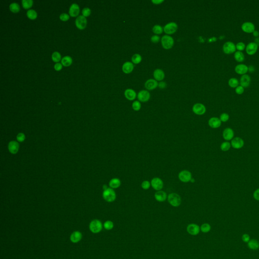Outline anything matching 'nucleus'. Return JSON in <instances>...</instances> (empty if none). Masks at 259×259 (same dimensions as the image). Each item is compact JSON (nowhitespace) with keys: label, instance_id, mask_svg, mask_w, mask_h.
I'll return each instance as SVG.
<instances>
[{"label":"nucleus","instance_id":"473e14b6","mask_svg":"<svg viewBox=\"0 0 259 259\" xmlns=\"http://www.w3.org/2000/svg\"><path fill=\"white\" fill-rule=\"evenodd\" d=\"M153 33L155 34L156 35H158L162 34L164 31V28H162L160 25H154L152 27Z\"/></svg>","mask_w":259,"mask_h":259},{"label":"nucleus","instance_id":"aec40b11","mask_svg":"<svg viewBox=\"0 0 259 259\" xmlns=\"http://www.w3.org/2000/svg\"><path fill=\"white\" fill-rule=\"evenodd\" d=\"M134 69V64L132 62L130 61L125 62L122 66V71L126 74L131 73L133 71Z\"/></svg>","mask_w":259,"mask_h":259},{"label":"nucleus","instance_id":"4468645a","mask_svg":"<svg viewBox=\"0 0 259 259\" xmlns=\"http://www.w3.org/2000/svg\"><path fill=\"white\" fill-rule=\"evenodd\" d=\"M87 24V20L84 16H78L75 20V25L78 29H85Z\"/></svg>","mask_w":259,"mask_h":259},{"label":"nucleus","instance_id":"c85d7f7f","mask_svg":"<svg viewBox=\"0 0 259 259\" xmlns=\"http://www.w3.org/2000/svg\"><path fill=\"white\" fill-rule=\"evenodd\" d=\"M109 185L111 188L117 189L120 187L121 185V181L118 178H113L109 182Z\"/></svg>","mask_w":259,"mask_h":259},{"label":"nucleus","instance_id":"0eeeda50","mask_svg":"<svg viewBox=\"0 0 259 259\" xmlns=\"http://www.w3.org/2000/svg\"><path fill=\"white\" fill-rule=\"evenodd\" d=\"M150 183L152 187L157 191L161 190L164 187L163 181L160 178H153L151 180Z\"/></svg>","mask_w":259,"mask_h":259},{"label":"nucleus","instance_id":"3c124183","mask_svg":"<svg viewBox=\"0 0 259 259\" xmlns=\"http://www.w3.org/2000/svg\"><path fill=\"white\" fill-rule=\"evenodd\" d=\"M151 41L153 43H157L160 41V37L158 35H154L151 38Z\"/></svg>","mask_w":259,"mask_h":259},{"label":"nucleus","instance_id":"b1692460","mask_svg":"<svg viewBox=\"0 0 259 259\" xmlns=\"http://www.w3.org/2000/svg\"><path fill=\"white\" fill-rule=\"evenodd\" d=\"M153 77L156 81H162L165 78V74L161 69H156L153 72Z\"/></svg>","mask_w":259,"mask_h":259},{"label":"nucleus","instance_id":"bb28decb","mask_svg":"<svg viewBox=\"0 0 259 259\" xmlns=\"http://www.w3.org/2000/svg\"><path fill=\"white\" fill-rule=\"evenodd\" d=\"M248 248L252 250H257L259 248V241L256 239H250L248 243Z\"/></svg>","mask_w":259,"mask_h":259},{"label":"nucleus","instance_id":"a878e982","mask_svg":"<svg viewBox=\"0 0 259 259\" xmlns=\"http://www.w3.org/2000/svg\"><path fill=\"white\" fill-rule=\"evenodd\" d=\"M80 12V8L77 4H73L69 8V13L72 17H75L79 15Z\"/></svg>","mask_w":259,"mask_h":259},{"label":"nucleus","instance_id":"412c9836","mask_svg":"<svg viewBox=\"0 0 259 259\" xmlns=\"http://www.w3.org/2000/svg\"><path fill=\"white\" fill-rule=\"evenodd\" d=\"M250 82H251V79H250V76L247 74L242 75L240 79V86L243 87L244 88L248 87L250 85Z\"/></svg>","mask_w":259,"mask_h":259},{"label":"nucleus","instance_id":"6e6552de","mask_svg":"<svg viewBox=\"0 0 259 259\" xmlns=\"http://www.w3.org/2000/svg\"><path fill=\"white\" fill-rule=\"evenodd\" d=\"M90 229L92 232L95 233L99 232L102 230V223L99 220H94L90 224Z\"/></svg>","mask_w":259,"mask_h":259},{"label":"nucleus","instance_id":"20e7f679","mask_svg":"<svg viewBox=\"0 0 259 259\" xmlns=\"http://www.w3.org/2000/svg\"><path fill=\"white\" fill-rule=\"evenodd\" d=\"M178 25L174 22H169L165 25L164 27V31L166 35H170L175 33L177 31Z\"/></svg>","mask_w":259,"mask_h":259},{"label":"nucleus","instance_id":"1a4fd4ad","mask_svg":"<svg viewBox=\"0 0 259 259\" xmlns=\"http://www.w3.org/2000/svg\"><path fill=\"white\" fill-rule=\"evenodd\" d=\"M192 111L196 115H203L206 113V107L204 104L197 103L193 106Z\"/></svg>","mask_w":259,"mask_h":259},{"label":"nucleus","instance_id":"7ed1b4c3","mask_svg":"<svg viewBox=\"0 0 259 259\" xmlns=\"http://www.w3.org/2000/svg\"><path fill=\"white\" fill-rule=\"evenodd\" d=\"M103 197L104 200L107 202H113L116 199V193L113 189L111 188H107V189L104 190L103 193Z\"/></svg>","mask_w":259,"mask_h":259},{"label":"nucleus","instance_id":"a19ab883","mask_svg":"<svg viewBox=\"0 0 259 259\" xmlns=\"http://www.w3.org/2000/svg\"><path fill=\"white\" fill-rule=\"evenodd\" d=\"M61 54L58 52H54L52 54V58L54 62H59L61 60Z\"/></svg>","mask_w":259,"mask_h":259},{"label":"nucleus","instance_id":"7c9ffc66","mask_svg":"<svg viewBox=\"0 0 259 259\" xmlns=\"http://www.w3.org/2000/svg\"><path fill=\"white\" fill-rule=\"evenodd\" d=\"M73 62V59L71 57L67 56L63 58L61 60V63L65 67H69L71 65Z\"/></svg>","mask_w":259,"mask_h":259},{"label":"nucleus","instance_id":"393cba45","mask_svg":"<svg viewBox=\"0 0 259 259\" xmlns=\"http://www.w3.org/2000/svg\"><path fill=\"white\" fill-rule=\"evenodd\" d=\"M155 199L157 202H164L166 200L168 196L166 192L164 191H158L154 194Z\"/></svg>","mask_w":259,"mask_h":259},{"label":"nucleus","instance_id":"ddd939ff","mask_svg":"<svg viewBox=\"0 0 259 259\" xmlns=\"http://www.w3.org/2000/svg\"><path fill=\"white\" fill-rule=\"evenodd\" d=\"M241 27V29L246 33H252L255 31V25L251 22H244Z\"/></svg>","mask_w":259,"mask_h":259},{"label":"nucleus","instance_id":"a211bd4d","mask_svg":"<svg viewBox=\"0 0 259 259\" xmlns=\"http://www.w3.org/2000/svg\"><path fill=\"white\" fill-rule=\"evenodd\" d=\"M145 87L148 90H153L158 86V83L155 79H149L145 83Z\"/></svg>","mask_w":259,"mask_h":259},{"label":"nucleus","instance_id":"6ab92c4d","mask_svg":"<svg viewBox=\"0 0 259 259\" xmlns=\"http://www.w3.org/2000/svg\"><path fill=\"white\" fill-rule=\"evenodd\" d=\"M187 231L190 234L192 235H196L199 233L200 227L196 224H191L187 226Z\"/></svg>","mask_w":259,"mask_h":259},{"label":"nucleus","instance_id":"39448f33","mask_svg":"<svg viewBox=\"0 0 259 259\" xmlns=\"http://www.w3.org/2000/svg\"><path fill=\"white\" fill-rule=\"evenodd\" d=\"M236 45L230 41L225 43L223 46V51L226 54H231L236 52Z\"/></svg>","mask_w":259,"mask_h":259},{"label":"nucleus","instance_id":"f03ea898","mask_svg":"<svg viewBox=\"0 0 259 259\" xmlns=\"http://www.w3.org/2000/svg\"><path fill=\"white\" fill-rule=\"evenodd\" d=\"M162 46L166 50L172 49L174 45V40L172 37L168 35H164L161 39Z\"/></svg>","mask_w":259,"mask_h":259},{"label":"nucleus","instance_id":"2f4dec72","mask_svg":"<svg viewBox=\"0 0 259 259\" xmlns=\"http://www.w3.org/2000/svg\"><path fill=\"white\" fill-rule=\"evenodd\" d=\"M228 85L231 88H236L239 86V81L236 78H231L228 81Z\"/></svg>","mask_w":259,"mask_h":259},{"label":"nucleus","instance_id":"4d7b16f0","mask_svg":"<svg viewBox=\"0 0 259 259\" xmlns=\"http://www.w3.org/2000/svg\"><path fill=\"white\" fill-rule=\"evenodd\" d=\"M164 2L163 0H152V1H151V2L155 5L161 4L162 3Z\"/></svg>","mask_w":259,"mask_h":259},{"label":"nucleus","instance_id":"864d4df0","mask_svg":"<svg viewBox=\"0 0 259 259\" xmlns=\"http://www.w3.org/2000/svg\"><path fill=\"white\" fill-rule=\"evenodd\" d=\"M253 197L256 200L259 201V188L256 189L253 193Z\"/></svg>","mask_w":259,"mask_h":259},{"label":"nucleus","instance_id":"37998d69","mask_svg":"<svg viewBox=\"0 0 259 259\" xmlns=\"http://www.w3.org/2000/svg\"><path fill=\"white\" fill-rule=\"evenodd\" d=\"M229 115H228V113H222L221 115H220V119L221 120V121L222 122H227L229 119Z\"/></svg>","mask_w":259,"mask_h":259},{"label":"nucleus","instance_id":"c9c22d12","mask_svg":"<svg viewBox=\"0 0 259 259\" xmlns=\"http://www.w3.org/2000/svg\"><path fill=\"white\" fill-rule=\"evenodd\" d=\"M10 9L12 12L17 13L20 11V6L17 3H13L10 5Z\"/></svg>","mask_w":259,"mask_h":259},{"label":"nucleus","instance_id":"603ef678","mask_svg":"<svg viewBox=\"0 0 259 259\" xmlns=\"http://www.w3.org/2000/svg\"><path fill=\"white\" fill-rule=\"evenodd\" d=\"M69 16L67 13H62L60 15V19L64 21H66L67 20H69Z\"/></svg>","mask_w":259,"mask_h":259},{"label":"nucleus","instance_id":"423d86ee","mask_svg":"<svg viewBox=\"0 0 259 259\" xmlns=\"http://www.w3.org/2000/svg\"><path fill=\"white\" fill-rule=\"evenodd\" d=\"M178 178L180 181L187 183L192 179V174L189 170H182L178 174Z\"/></svg>","mask_w":259,"mask_h":259},{"label":"nucleus","instance_id":"2eb2a0df","mask_svg":"<svg viewBox=\"0 0 259 259\" xmlns=\"http://www.w3.org/2000/svg\"><path fill=\"white\" fill-rule=\"evenodd\" d=\"M234 131L230 128L225 129L223 132V137L226 141L232 140L234 138Z\"/></svg>","mask_w":259,"mask_h":259},{"label":"nucleus","instance_id":"13d9d810","mask_svg":"<svg viewBox=\"0 0 259 259\" xmlns=\"http://www.w3.org/2000/svg\"><path fill=\"white\" fill-rule=\"evenodd\" d=\"M252 33H253V35L256 37H258L259 36V32L256 30H255V31Z\"/></svg>","mask_w":259,"mask_h":259},{"label":"nucleus","instance_id":"72a5a7b5","mask_svg":"<svg viewBox=\"0 0 259 259\" xmlns=\"http://www.w3.org/2000/svg\"><path fill=\"white\" fill-rule=\"evenodd\" d=\"M142 60V56L139 54H135L132 57L131 60L133 64H138L141 62Z\"/></svg>","mask_w":259,"mask_h":259},{"label":"nucleus","instance_id":"79ce46f5","mask_svg":"<svg viewBox=\"0 0 259 259\" xmlns=\"http://www.w3.org/2000/svg\"><path fill=\"white\" fill-rule=\"evenodd\" d=\"M236 45V48L238 51H244V49H246V44L242 42L237 43Z\"/></svg>","mask_w":259,"mask_h":259},{"label":"nucleus","instance_id":"9d476101","mask_svg":"<svg viewBox=\"0 0 259 259\" xmlns=\"http://www.w3.org/2000/svg\"><path fill=\"white\" fill-rule=\"evenodd\" d=\"M258 49V44L256 42H250L246 46V53L249 55H254Z\"/></svg>","mask_w":259,"mask_h":259},{"label":"nucleus","instance_id":"f8f14e48","mask_svg":"<svg viewBox=\"0 0 259 259\" xmlns=\"http://www.w3.org/2000/svg\"><path fill=\"white\" fill-rule=\"evenodd\" d=\"M244 140L240 137H235L231 140V145L233 148L239 149L242 148L244 146Z\"/></svg>","mask_w":259,"mask_h":259},{"label":"nucleus","instance_id":"5fc2aeb1","mask_svg":"<svg viewBox=\"0 0 259 259\" xmlns=\"http://www.w3.org/2000/svg\"><path fill=\"white\" fill-rule=\"evenodd\" d=\"M62 67V64L60 63H57L56 64H55L54 65V69H55L56 71H59L61 69Z\"/></svg>","mask_w":259,"mask_h":259},{"label":"nucleus","instance_id":"c03bdc74","mask_svg":"<svg viewBox=\"0 0 259 259\" xmlns=\"http://www.w3.org/2000/svg\"><path fill=\"white\" fill-rule=\"evenodd\" d=\"M104 227L107 230H109L113 228V222L111 221H107L104 223Z\"/></svg>","mask_w":259,"mask_h":259},{"label":"nucleus","instance_id":"09e8293b","mask_svg":"<svg viewBox=\"0 0 259 259\" xmlns=\"http://www.w3.org/2000/svg\"><path fill=\"white\" fill-rule=\"evenodd\" d=\"M241 239H242V240L244 241V242L248 243L250 240V236L248 234L245 233V234L242 235V236L241 237Z\"/></svg>","mask_w":259,"mask_h":259},{"label":"nucleus","instance_id":"a18cd8bd","mask_svg":"<svg viewBox=\"0 0 259 259\" xmlns=\"http://www.w3.org/2000/svg\"><path fill=\"white\" fill-rule=\"evenodd\" d=\"M150 183L148 181H147V180L142 182V183H141V187L144 190L148 189L150 188Z\"/></svg>","mask_w":259,"mask_h":259},{"label":"nucleus","instance_id":"5701e85b","mask_svg":"<svg viewBox=\"0 0 259 259\" xmlns=\"http://www.w3.org/2000/svg\"><path fill=\"white\" fill-rule=\"evenodd\" d=\"M19 145L15 141H12L8 144V149L12 154H16L19 150Z\"/></svg>","mask_w":259,"mask_h":259},{"label":"nucleus","instance_id":"e433bc0d","mask_svg":"<svg viewBox=\"0 0 259 259\" xmlns=\"http://www.w3.org/2000/svg\"><path fill=\"white\" fill-rule=\"evenodd\" d=\"M27 16L31 19H35L37 17V13L34 10H29L27 12Z\"/></svg>","mask_w":259,"mask_h":259},{"label":"nucleus","instance_id":"8fccbe9b","mask_svg":"<svg viewBox=\"0 0 259 259\" xmlns=\"http://www.w3.org/2000/svg\"><path fill=\"white\" fill-rule=\"evenodd\" d=\"M91 12V10L89 8H85L82 11V13L84 16L87 17L90 15Z\"/></svg>","mask_w":259,"mask_h":259},{"label":"nucleus","instance_id":"f3484780","mask_svg":"<svg viewBox=\"0 0 259 259\" xmlns=\"http://www.w3.org/2000/svg\"><path fill=\"white\" fill-rule=\"evenodd\" d=\"M208 124L212 128L218 129L221 126L222 122L218 117H211L208 120Z\"/></svg>","mask_w":259,"mask_h":259},{"label":"nucleus","instance_id":"f704fd0d","mask_svg":"<svg viewBox=\"0 0 259 259\" xmlns=\"http://www.w3.org/2000/svg\"><path fill=\"white\" fill-rule=\"evenodd\" d=\"M231 143L228 141H225L222 143L221 146H220V148L221 149L222 151L224 152H226L229 150L231 148Z\"/></svg>","mask_w":259,"mask_h":259},{"label":"nucleus","instance_id":"f257e3e1","mask_svg":"<svg viewBox=\"0 0 259 259\" xmlns=\"http://www.w3.org/2000/svg\"><path fill=\"white\" fill-rule=\"evenodd\" d=\"M168 200L169 204L174 207H178L181 204V198L179 194L176 193L169 194L168 196Z\"/></svg>","mask_w":259,"mask_h":259},{"label":"nucleus","instance_id":"58836bf2","mask_svg":"<svg viewBox=\"0 0 259 259\" xmlns=\"http://www.w3.org/2000/svg\"><path fill=\"white\" fill-rule=\"evenodd\" d=\"M211 226L208 223H204L200 227V230L202 232L208 233L210 230Z\"/></svg>","mask_w":259,"mask_h":259},{"label":"nucleus","instance_id":"dca6fc26","mask_svg":"<svg viewBox=\"0 0 259 259\" xmlns=\"http://www.w3.org/2000/svg\"><path fill=\"white\" fill-rule=\"evenodd\" d=\"M248 71V67L246 65V64H238L235 67V71L239 75H246Z\"/></svg>","mask_w":259,"mask_h":259},{"label":"nucleus","instance_id":"c756f323","mask_svg":"<svg viewBox=\"0 0 259 259\" xmlns=\"http://www.w3.org/2000/svg\"><path fill=\"white\" fill-rule=\"evenodd\" d=\"M234 56L235 59L237 62H243L245 59L244 55L241 51H236L235 52Z\"/></svg>","mask_w":259,"mask_h":259},{"label":"nucleus","instance_id":"de8ad7c7","mask_svg":"<svg viewBox=\"0 0 259 259\" xmlns=\"http://www.w3.org/2000/svg\"><path fill=\"white\" fill-rule=\"evenodd\" d=\"M17 140L18 142H23L25 139V136L23 133H19L17 137H16Z\"/></svg>","mask_w":259,"mask_h":259},{"label":"nucleus","instance_id":"cd10ccee","mask_svg":"<svg viewBox=\"0 0 259 259\" xmlns=\"http://www.w3.org/2000/svg\"><path fill=\"white\" fill-rule=\"evenodd\" d=\"M82 233L79 231H75L73 233L71 236V240L73 243H77L82 239Z\"/></svg>","mask_w":259,"mask_h":259},{"label":"nucleus","instance_id":"49530a36","mask_svg":"<svg viewBox=\"0 0 259 259\" xmlns=\"http://www.w3.org/2000/svg\"><path fill=\"white\" fill-rule=\"evenodd\" d=\"M235 90L236 93L238 95H242L244 93V88L243 87H242L240 85V86L237 87L235 88Z\"/></svg>","mask_w":259,"mask_h":259},{"label":"nucleus","instance_id":"ea45409f","mask_svg":"<svg viewBox=\"0 0 259 259\" xmlns=\"http://www.w3.org/2000/svg\"><path fill=\"white\" fill-rule=\"evenodd\" d=\"M132 107L134 111H139L141 108V104L139 101H135L133 102Z\"/></svg>","mask_w":259,"mask_h":259},{"label":"nucleus","instance_id":"9b49d317","mask_svg":"<svg viewBox=\"0 0 259 259\" xmlns=\"http://www.w3.org/2000/svg\"><path fill=\"white\" fill-rule=\"evenodd\" d=\"M137 98L140 102H147L150 98V94L147 90H141L138 93Z\"/></svg>","mask_w":259,"mask_h":259},{"label":"nucleus","instance_id":"4c0bfd02","mask_svg":"<svg viewBox=\"0 0 259 259\" xmlns=\"http://www.w3.org/2000/svg\"><path fill=\"white\" fill-rule=\"evenodd\" d=\"M22 6L25 9H29L33 6V1L32 0H22Z\"/></svg>","mask_w":259,"mask_h":259},{"label":"nucleus","instance_id":"4be33fe9","mask_svg":"<svg viewBox=\"0 0 259 259\" xmlns=\"http://www.w3.org/2000/svg\"><path fill=\"white\" fill-rule=\"evenodd\" d=\"M124 95L127 99L130 101L134 100L137 97L136 92L132 89H126L125 91Z\"/></svg>","mask_w":259,"mask_h":259},{"label":"nucleus","instance_id":"6e6d98bb","mask_svg":"<svg viewBox=\"0 0 259 259\" xmlns=\"http://www.w3.org/2000/svg\"><path fill=\"white\" fill-rule=\"evenodd\" d=\"M166 86V83L165 82H160V83L158 84V87H159L160 89H164Z\"/></svg>","mask_w":259,"mask_h":259}]
</instances>
